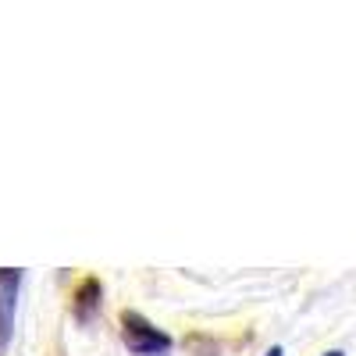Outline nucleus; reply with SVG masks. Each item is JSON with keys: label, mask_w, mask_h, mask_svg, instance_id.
Returning <instances> with one entry per match:
<instances>
[{"label": "nucleus", "mask_w": 356, "mask_h": 356, "mask_svg": "<svg viewBox=\"0 0 356 356\" xmlns=\"http://www.w3.org/2000/svg\"><path fill=\"white\" fill-rule=\"evenodd\" d=\"M321 356H346L342 349H328V353H321Z\"/></svg>", "instance_id": "obj_5"}, {"label": "nucleus", "mask_w": 356, "mask_h": 356, "mask_svg": "<svg viewBox=\"0 0 356 356\" xmlns=\"http://www.w3.org/2000/svg\"><path fill=\"white\" fill-rule=\"evenodd\" d=\"M122 342L132 356H168L175 346L171 335L146 321L139 310H122Z\"/></svg>", "instance_id": "obj_1"}, {"label": "nucleus", "mask_w": 356, "mask_h": 356, "mask_svg": "<svg viewBox=\"0 0 356 356\" xmlns=\"http://www.w3.org/2000/svg\"><path fill=\"white\" fill-rule=\"evenodd\" d=\"M264 356H285V349H282V346H271V349H267Z\"/></svg>", "instance_id": "obj_4"}, {"label": "nucleus", "mask_w": 356, "mask_h": 356, "mask_svg": "<svg viewBox=\"0 0 356 356\" xmlns=\"http://www.w3.org/2000/svg\"><path fill=\"white\" fill-rule=\"evenodd\" d=\"M25 271L22 267H0V353H8L15 339V314H18V292Z\"/></svg>", "instance_id": "obj_2"}, {"label": "nucleus", "mask_w": 356, "mask_h": 356, "mask_svg": "<svg viewBox=\"0 0 356 356\" xmlns=\"http://www.w3.org/2000/svg\"><path fill=\"white\" fill-rule=\"evenodd\" d=\"M100 307H104V282L89 275V278H82V282L75 285V292H72V317L82 324V328H89V324L97 321Z\"/></svg>", "instance_id": "obj_3"}]
</instances>
